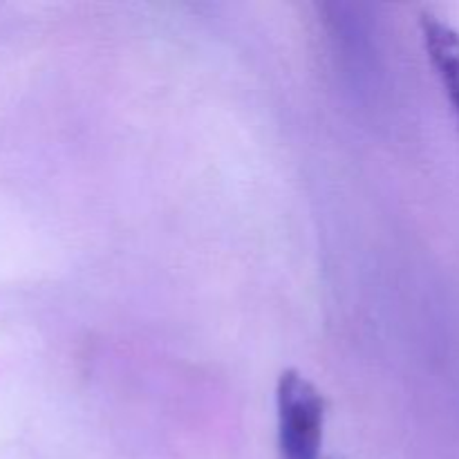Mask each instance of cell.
<instances>
[{
  "mask_svg": "<svg viewBox=\"0 0 459 459\" xmlns=\"http://www.w3.org/2000/svg\"><path fill=\"white\" fill-rule=\"evenodd\" d=\"M278 444L282 459H318L325 402L300 372L285 370L276 388Z\"/></svg>",
  "mask_w": 459,
  "mask_h": 459,
  "instance_id": "6da1fadb",
  "label": "cell"
},
{
  "mask_svg": "<svg viewBox=\"0 0 459 459\" xmlns=\"http://www.w3.org/2000/svg\"><path fill=\"white\" fill-rule=\"evenodd\" d=\"M421 34L430 63L437 70L453 106L459 112V34L437 16L421 18Z\"/></svg>",
  "mask_w": 459,
  "mask_h": 459,
  "instance_id": "7a4b0ae2",
  "label": "cell"
}]
</instances>
